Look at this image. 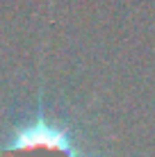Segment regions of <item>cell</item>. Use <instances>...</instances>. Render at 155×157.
Returning a JSON list of instances; mask_svg holds the SVG:
<instances>
[{
	"instance_id": "cell-1",
	"label": "cell",
	"mask_w": 155,
	"mask_h": 157,
	"mask_svg": "<svg viewBox=\"0 0 155 157\" xmlns=\"http://www.w3.org/2000/svg\"><path fill=\"white\" fill-rule=\"evenodd\" d=\"M0 157H76V146L62 128L39 118L18 130Z\"/></svg>"
}]
</instances>
